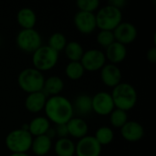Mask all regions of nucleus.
<instances>
[{"label":"nucleus","instance_id":"obj_9","mask_svg":"<svg viewBox=\"0 0 156 156\" xmlns=\"http://www.w3.org/2000/svg\"><path fill=\"white\" fill-rule=\"evenodd\" d=\"M92 112L98 115L105 116L115 109L111 93L107 91H99L91 97Z\"/></svg>","mask_w":156,"mask_h":156},{"label":"nucleus","instance_id":"obj_16","mask_svg":"<svg viewBox=\"0 0 156 156\" xmlns=\"http://www.w3.org/2000/svg\"><path fill=\"white\" fill-rule=\"evenodd\" d=\"M106 59L110 61V63L117 65L121 62H122L127 56V48L126 46L114 41L111 46H109L106 48V51L104 52Z\"/></svg>","mask_w":156,"mask_h":156},{"label":"nucleus","instance_id":"obj_19","mask_svg":"<svg viewBox=\"0 0 156 156\" xmlns=\"http://www.w3.org/2000/svg\"><path fill=\"white\" fill-rule=\"evenodd\" d=\"M16 21L22 29H31L36 26L37 15L31 8L23 7L16 14Z\"/></svg>","mask_w":156,"mask_h":156},{"label":"nucleus","instance_id":"obj_22","mask_svg":"<svg viewBox=\"0 0 156 156\" xmlns=\"http://www.w3.org/2000/svg\"><path fill=\"white\" fill-rule=\"evenodd\" d=\"M50 128V122L44 116H38L28 123V132L32 137L45 135Z\"/></svg>","mask_w":156,"mask_h":156},{"label":"nucleus","instance_id":"obj_18","mask_svg":"<svg viewBox=\"0 0 156 156\" xmlns=\"http://www.w3.org/2000/svg\"><path fill=\"white\" fill-rule=\"evenodd\" d=\"M52 148V140L46 134L33 137L30 150L37 156L47 155Z\"/></svg>","mask_w":156,"mask_h":156},{"label":"nucleus","instance_id":"obj_10","mask_svg":"<svg viewBox=\"0 0 156 156\" xmlns=\"http://www.w3.org/2000/svg\"><path fill=\"white\" fill-rule=\"evenodd\" d=\"M101 150L102 146L96 141L94 136L86 135L75 144V154L77 156H100Z\"/></svg>","mask_w":156,"mask_h":156},{"label":"nucleus","instance_id":"obj_32","mask_svg":"<svg viewBox=\"0 0 156 156\" xmlns=\"http://www.w3.org/2000/svg\"><path fill=\"white\" fill-rule=\"evenodd\" d=\"M126 4H127V2L125 0H111L108 2V5H111L114 6L115 8H118L120 10L124 8Z\"/></svg>","mask_w":156,"mask_h":156},{"label":"nucleus","instance_id":"obj_1","mask_svg":"<svg viewBox=\"0 0 156 156\" xmlns=\"http://www.w3.org/2000/svg\"><path fill=\"white\" fill-rule=\"evenodd\" d=\"M44 111L46 118L56 125L66 124L72 117H74L71 101L61 95L48 97Z\"/></svg>","mask_w":156,"mask_h":156},{"label":"nucleus","instance_id":"obj_34","mask_svg":"<svg viewBox=\"0 0 156 156\" xmlns=\"http://www.w3.org/2000/svg\"><path fill=\"white\" fill-rule=\"evenodd\" d=\"M9 156H29L27 154H11Z\"/></svg>","mask_w":156,"mask_h":156},{"label":"nucleus","instance_id":"obj_23","mask_svg":"<svg viewBox=\"0 0 156 156\" xmlns=\"http://www.w3.org/2000/svg\"><path fill=\"white\" fill-rule=\"evenodd\" d=\"M55 154L57 156L75 155V144L71 139L60 138L58 139L54 145Z\"/></svg>","mask_w":156,"mask_h":156},{"label":"nucleus","instance_id":"obj_8","mask_svg":"<svg viewBox=\"0 0 156 156\" xmlns=\"http://www.w3.org/2000/svg\"><path fill=\"white\" fill-rule=\"evenodd\" d=\"M84 68L85 71H98L101 70V68L106 64V57L103 51L91 48L84 51L83 56L80 61Z\"/></svg>","mask_w":156,"mask_h":156},{"label":"nucleus","instance_id":"obj_27","mask_svg":"<svg viewBox=\"0 0 156 156\" xmlns=\"http://www.w3.org/2000/svg\"><path fill=\"white\" fill-rule=\"evenodd\" d=\"M67 43L68 41L64 34L60 32H55L49 37L48 46L54 49L55 51H57L58 53H59L60 51L64 50Z\"/></svg>","mask_w":156,"mask_h":156},{"label":"nucleus","instance_id":"obj_30","mask_svg":"<svg viewBox=\"0 0 156 156\" xmlns=\"http://www.w3.org/2000/svg\"><path fill=\"white\" fill-rule=\"evenodd\" d=\"M76 5L79 8V11L94 13V11H96L100 6V1L99 0H77Z\"/></svg>","mask_w":156,"mask_h":156},{"label":"nucleus","instance_id":"obj_4","mask_svg":"<svg viewBox=\"0 0 156 156\" xmlns=\"http://www.w3.org/2000/svg\"><path fill=\"white\" fill-rule=\"evenodd\" d=\"M33 137L28 131L16 129L11 131L5 139V144L12 154H27L32 144Z\"/></svg>","mask_w":156,"mask_h":156},{"label":"nucleus","instance_id":"obj_33","mask_svg":"<svg viewBox=\"0 0 156 156\" xmlns=\"http://www.w3.org/2000/svg\"><path fill=\"white\" fill-rule=\"evenodd\" d=\"M146 58L148 59L149 62L151 63H155L156 62V48L153 47L151 48L148 49L147 54H146Z\"/></svg>","mask_w":156,"mask_h":156},{"label":"nucleus","instance_id":"obj_12","mask_svg":"<svg viewBox=\"0 0 156 156\" xmlns=\"http://www.w3.org/2000/svg\"><path fill=\"white\" fill-rule=\"evenodd\" d=\"M74 25L80 33L85 35L91 34L97 28L95 14L78 11L74 16Z\"/></svg>","mask_w":156,"mask_h":156},{"label":"nucleus","instance_id":"obj_25","mask_svg":"<svg viewBox=\"0 0 156 156\" xmlns=\"http://www.w3.org/2000/svg\"><path fill=\"white\" fill-rule=\"evenodd\" d=\"M85 69L80 61H69L65 68L66 76L71 80H78L83 77Z\"/></svg>","mask_w":156,"mask_h":156},{"label":"nucleus","instance_id":"obj_15","mask_svg":"<svg viewBox=\"0 0 156 156\" xmlns=\"http://www.w3.org/2000/svg\"><path fill=\"white\" fill-rule=\"evenodd\" d=\"M48 98L42 90L29 93L25 100V107L31 113H38L44 110Z\"/></svg>","mask_w":156,"mask_h":156},{"label":"nucleus","instance_id":"obj_31","mask_svg":"<svg viewBox=\"0 0 156 156\" xmlns=\"http://www.w3.org/2000/svg\"><path fill=\"white\" fill-rule=\"evenodd\" d=\"M54 130H55L56 137H58V139H60V138H67L68 135H69L66 124H57V125H55Z\"/></svg>","mask_w":156,"mask_h":156},{"label":"nucleus","instance_id":"obj_28","mask_svg":"<svg viewBox=\"0 0 156 156\" xmlns=\"http://www.w3.org/2000/svg\"><path fill=\"white\" fill-rule=\"evenodd\" d=\"M110 122L112 126L114 128L121 129L127 122H128V114L126 112L120 110V109H114L110 113Z\"/></svg>","mask_w":156,"mask_h":156},{"label":"nucleus","instance_id":"obj_6","mask_svg":"<svg viewBox=\"0 0 156 156\" xmlns=\"http://www.w3.org/2000/svg\"><path fill=\"white\" fill-rule=\"evenodd\" d=\"M58 54L59 53L49 48L48 45H42L32 53L33 68L42 73L52 69L58 63Z\"/></svg>","mask_w":156,"mask_h":156},{"label":"nucleus","instance_id":"obj_5","mask_svg":"<svg viewBox=\"0 0 156 156\" xmlns=\"http://www.w3.org/2000/svg\"><path fill=\"white\" fill-rule=\"evenodd\" d=\"M96 16V25L100 30L113 31L122 22V10L115 8L111 5H106L101 7Z\"/></svg>","mask_w":156,"mask_h":156},{"label":"nucleus","instance_id":"obj_17","mask_svg":"<svg viewBox=\"0 0 156 156\" xmlns=\"http://www.w3.org/2000/svg\"><path fill=\"white\" fill-rule=\"evenodd\" d=\"M66 125L69 135L79 140L85 137L89 131V126L87 122L80 117H72L66 123Z\"/></svg>","mask_w":156,"mask_h":156},{"label":"nucleus","instance_id":"obj_29","mask_svg":"<svg viewBox=\"0 0 156 156\" xmlns=\"http://www.w3.org/2000/svg\"><path fill=\"white\" fill-rule=\"evenodd\" d=\"M96 40L101 47L106 49L109 46H111L115 41V38H114V35L112 31L100 30L97 35Z\"/></svg>","mask_w":156,"mask_h":156},{"label":"nucleus","instance_id":"obj_24","mask_svg":"<svg viewBox=\"0 0 156 156\" xmlns=\"http://www.w3.org/2000/svg\"><path fill=\"white\" fill-rule=\"evenodd\" d=\"M84 51L82 45L78 41L68 42L64 48V53L69 61H80Z\"/></svg>","mask_w":156,"mask_h":156},{"label":"nucleus","instance_id":"obj_14","mask_svg":"<svg viewBox=\"0 0 156 156\" xmlns=\"http://www.w3.org/2000/svg\"><path fill=\"white\" fill-rule=\"evenodd\" d=\"M121 134L125 141L136 143L144 138V129L140 122L135 121H128L121 128Z\"/></svg>","mask_w":156,"mask_h":156},{"label":"nucleus","instance_id":"obj_26","mask_svg":"<svg viewBox=\"0 0 156 156\" xmlns=\"http://www.w3.org/2000/svg\"><path fill=\"white\" fill-rule=\"evenodd\" d=\"M94 138L101 146H105V145L110 144L113 141L114 133L111 127L101 126L96 130L95 134H94Z\"/></svg>","mask_w":156,"mask_h":156},{"label":"nucleus","instance_id":"obj_21","mask_svg":"<svg viewBox=\"0 0 156 156\" xmlns=\"http://www.w3.org/2000/svg\"><path fill=\"white\" fill-rule=\"evenodd\" d=\"M72 103L74 114L77 113L79 116H83L90 113L92 112L91 106V97L88 94H80L78 95Z\"/></svg>","mask_w":156,"mask_h":156},{"label":"nucleus","instance_id":"obj_20","mask_svg":"<svg viewBox=\"0 0 156 156\" xmlns=\"http://www.w3.org/2000/svg\"><path fill=\"white\" fill-rule=\"evenodd\" d=\"M64 89V81L58 76H50L45 79L42 91L48 97L57 96L61 93Z\"/></svg>","mask_w":156,"mask_h":156},{"label":"nucleus","instance_id":"obj_11","mask_svg":"<svg viewBox=\"0 0 156 156\" xmlns=\"http://www.w3.org/2000/svg\"><path fill=\"white\" fill-rule=\"evenodd\" d=\"M112 32L115 41L124 46L133 43L138 35L136 27L131 22H122Z\"/></svg>","mask_w":156,"mask_h":156},{"label":"nucleus","instance_id":"obj_3","mask_svg":"<svg viewBox=\"0 0 156 156\" xmlns=\"http://www.w3.org/2000/svg\"><path fill=\"white\" fill-rule=\"evenodd\" d=\"M45 77L43 73L35 68H27L20 71L17 76L19 88L27 94L41 91L43 90Z\"/></svg>","mask_w":156,"mask_h":156},{"label":"nucleus","instance_id":"obj_7","mask_svg":"<svg viewBox=\"0 0 156 156\" xmlns=\"http://www.w3.org/2000/svg\"><path fill=\"white\" fill-rule=\"evenodd\" d=\"M16 42L20 50L32 54L42 46V37L35 28L21 29L16 35Z\"/></svg>","mask_w":156,"mask_h":156},{"label":"nucleus","instance_id":"obj_2","mask_svg":"<svg viewBox=\"0 0 156 156\" xmlns=\"http://www.w3.org/2000/svg\"><path fill=\"white\" fill-rule=\"evenodd\" d=\"M111 95L115 108L126 112L132 110L137 103V91L132 84L127 82H121L114 87Z\"/></svg>","mask_w":156,"mask_h":156},{"label":"nucleus","instance_id":"obj_13","mask_svg":"<svg viewBox=\"0 0 156 156\" xmlns=\"http://www.w3.org/2000/svg\"><path fill=\"white\" fill-rule=\"evenodd\" d=\"M122 73L121 69L114 64H105L101 69V80L102 83L110 88H114L122 82Z\"/></svg>","mask_w":156,"mask_h":156}]
</instances>
